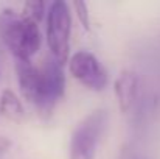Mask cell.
I'll return each instance as SVG.
<instances>
[{
  "mask_svg": "<svg viewBox=\"0 0 160 159\" xmlns=\"http://www.w3.org/2000/svg\"><path fill=\"white\" fill-rule=\"evenodd\" d=\"M132 159H145V158H132Z\"/></svg>",
  "mask_w": 160,
  "mask_h": 159,
  "instance_id": "10",
  "label": "cell"
},
{
  "mask_svg": "<svg viewBox=\"0 0 160 159\" xmlns=\"http://www.w3.org/2000/svg\"><path fill=\"white\" fill-rule=\"evenodd\" d=\"M73 8H75V13H76L78 20L81 22V25L86 30H90V14H89L87 3L82 2V0H76V2H73Z\"/></svg>",
  "mask_w": 160,
  "mask_h": 159,
  "instance_id": "9",
  "label": "cell"
},
{
  "mask_svg": "<svg viewBox=\"0 0 160 159\" xmlns=\"http://www.w3.org/2000/svg\"><path fill=\"white\" fill-rule=\"evenodd\" d=\"M107 122L109 114L106 109H95L89 112L72 133L68 145L70 159H95Z\"/></svg>",
  "mask_w": 160,
  "mask_h": 159,
  "instance_id": "3",
  "label": "cell"
},
{
  "mask_svg": "<svg viewBox=\"0 0 160 159\" xmlns=\"http://www.w3.org/2000/svg\"><path fill=\"white\" fill-rule=\"evenodd\" d=\"M16 73L25 100L34 105L44 117H48L65 92L62 64L53 58H48L41 67L31 61H16Z\"/></svg>",
  "mask_w": 160,
  "mask_h": 159,
  "instance_id": "1",
  "label": "cell"
},
{
  "mask_svg": "<svg viewBox=\"0 0 160 159\" xmlns=\"http://www.w3.org/2000/svg\"><path fill=\"white\" fill-rule=\"evenodd\" d=\"M0 114L12 122H22L25 119V109L11 89H5L0 95Z\"/></svg>",
  "mask_w": 160,
  "mask_h": 159,
  "instance_id": "7",
  "label": "cell"
},
{
  "mask_svg": "<svg viewBox=\"0 0 160 159\" xmlns=\"http://www.w3.org/2000/svg\"><path fill=\"white\" fill-rule=\"evenodd\" d=\"M72 34V14L64 0H56L47 11V44L52 58L59 64L68 61Z\"/></svg>",
  "mask_w": 160,
  "mask_h": 159,
  "instance_id": "4",
  "label": "cell"
},
{
  "mask_svg": "<svg viewBox=\"0 0 160 159\" xmlns=\"http://www.w3.org/2000/svg\"><path fill=\"white\" fill-rule=\"evenodd\" d=\"M68 69L72 77L90 91L101 92L109 83V75L104 66L93 53L79 50L68 58Z\"/></svg>",
  "mask_w": 160,
  "mask_h": 159,
  "instance_id": "5",
  "label": "cell"
},
{
  "mask_svg": "<svg viewBox=\"0 0 160 159\" xmlns=\"http://www.w3.org/2000/svg\"><path fill=\"white\" fill-rule=\"evenodd\" d=\"M140 78L135 72L132 70H123L118 78L115 80V97L118 106L123 112H129L131 109H134L137 102L140 100Z\"/></svg>",
  "mask_w": 160,
  "mask_h": 159,
  "instance_id": "6",
  "label": "cell"
},
{
  "mask_svg": "<svg viewBox=\"0 0 160 159\" xmlns=\"http://www.w3.org/2000/svg\"><path fill=\"white\" fill-rule=\"evenodd\" d=\"M22 16L31 19L33 22L39 24L44 16H45V2H41V0H28L25 5H23V13Z\"/></svg>",
  "mask_w": 160,
  "mask_h": 159,
  "instance_id": "8",
  "label": "cell"
},
{
  "mask_svg": "<svg viewBox=\"0 0 160 159\" xmlns=\"http://www.w3.org/2000/svg\"><path fill=\"white\" fill-rule=\"evenodd\" d=\"M0 38L16 61H30L42 45L39 25L11 9L0 14Z\"/></svg>",
  "mask_w": 160,
  "mask_h": 159,
  "instance_id": "2",
  "label": "cell"
}]
</instances>
